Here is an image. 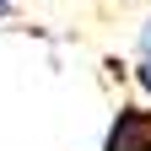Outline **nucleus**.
I'll list each match as a JSON object with an SVG mask.
<instances>
[{
  "mask_svg": "<svg viewBox=\"0 0 151 151\" xmlns=\"http://www.w3.org/2000/svg\"><path fill=\"white\" fill-rule=\"evenodd\" d=\"M135 86H140V97L151 103V16L140 22V38H135Z\"/></svg>",
  "mask_w": 151,
  "mask_h": 151,
  "instance_id": "nucleus-2",
  "label": "nucleus"
},
{
  "mask_svg": "<svg viewBox=\"0 0 151 151\" xmlns=\"http://www.w3.org/2000/svg\"><path fill=\"white\" fill-rule=\"evenodd\" d=\"M11 6H16V0H0V16H6V11H11Z\"/></svg>",
  "mask_w": 151,
  "mask_h": 151,
  "instance_id": "nucleus-3",
  "label": "nucleus"
},
{
  "mask_svg": "<svg viewBox=\"0 0 151 151\" xmlns=\"http://www.w3.org/2000/svg\"><path fill=\"white\" fill-rule=\"evenodd\" d=\"M103 151H151V103H124L113 113Z\"/></svg>",
  "mask_w": 151,
  "mask_h": 151,
  "instance_id": "nucleus-1",
  "label": "nucleus"
}]
</instances>
